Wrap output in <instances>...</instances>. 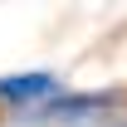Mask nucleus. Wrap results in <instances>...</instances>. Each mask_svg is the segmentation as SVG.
I'll return each instance as SVG.
<instances>
[{"mask_svg": "<svg viewBox=\"0 0 127 127\" xmlns=\"http://www.w3.org/2000/svg\"><path fill=\"white\" fill-rule=\"evenodd\" d=\"M54 98V73H10L0 78V103L10 108H39Z\"/></svg>", "mask_w": 127, "mask_h": 127, "instance_id": "obj_1", "label": "nucleus"}]
</instances>
